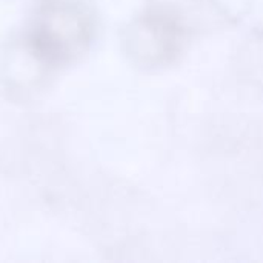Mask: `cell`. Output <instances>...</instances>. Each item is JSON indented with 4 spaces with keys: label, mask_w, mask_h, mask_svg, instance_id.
Segmentation results:
<instances>
[{
    "label": "cell",
    "mask_w": 263,
    "mask_h": 263,
    "mask_svg": "<svg viewBox=\"0 0 263 263\" xmlns=\"http://www.w3.org/2000/svg\"><path fill=\"white\" fill-rule=\"evenodd\" d=\"M186 39V28L176 12L166 8H154L133 22L126 43L139 66L162 71L179 60L185 51Z\"/></svg>",
    "instance_id": "1"
}]
</instances>
